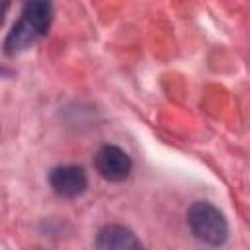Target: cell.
<instances>
[{
  "mask_svg": "<svg viewBox=\"0 0 250 250\" xmlns=\"http://www.w3.org/2000/svg\"><path fill=\"white\" fill-rule=\"evenodd\" d=\"M98 248L105 250H129V248H141V240L129 230L127 227L121 225H105L100 229L98 238H96Z\"/></svg>",
  "mask_w": 250,
  "mask_h": 250,
  "instance_id": "5b68a950",
  "label": "cell"
},
{
  "mask_svg": "<svg viewBox=\"0 0 250 250\" xmlns=\"http://www.w3.org/2000/svg\"><path fill=\"white\" fill-rule=\"evenodd\" d=\"M53 20V2L51 0H27L20 20L14 23L12 31L6 37L4 51L8 55H18L31 47L39 37H43Z\"/></svg>",
  "mask_w": 250,
  "mask_h": 250,
  "instance_id": "6da1fadb",
  "label": "cell"
},
{
  "mask_svg": "<svg viewBox=\"0 0 250 250\" xmlns=\"http://www.w3.org/2000/svg\"><path fill=\"white\" fill-rule=\"evenodd\" d=\"M49 184H51V189L59 197L74 199L86 191L88 176H86L84 168L74 166V164H64V166H57L51 170Z\"/></svg>",
  "mask_w": 250,
  "mask_h": 250,
  "instance_id": "3957f363",
  "label": "cell"
},
{
  "mask_svg": "<svg viewBox=\"0 0 250 250\" xmlns=\"http://www.w3.org/2000/svg\"><path fill=\"white\" fill-rule=\"evenodd\" d=\"M133 162L125 150L115 145H104L96 154V170L107 182H123L129 178Z\"/></svg>",
  "mask_w": 250,
  "mask_h": 250,
  "instance_id": "277c9868",
  "label": "cell"
},
{
  "mask_svg": "<svg viewBox=\"0 0 250 250\" xmlns=\"http://www.w3.org/2000/svg\"><path fill=\"white\" fill-rule=\"evenodd\" d=\"M188 225L197 240L211 244V246L223 244L229 234V225H227L225 215L217 207L205 201H197L189 207Z\"/></svg>",
  "mask_w": 250,
  "mask_h": 250,
  "instance_id": "7a4b0ae2",
  "label": "cell"
}]
</instances>
